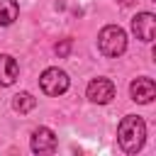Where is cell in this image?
<instances>
[{
  "label": "cell",
  "instance_id": "3",
  "mask_svg": "<svg viewBox=\"0 0 156 156\" xmlns=\"http://www.w3.org/2000/svg\"><path fill=\"white\" fill-rule=\"evenodd\" d=\"M68 85H71V78H68V73L61 71L58 66H51V68H46V71L39 76V88H41L46 95H51V98L63 95V93L68 90Z\"/></svg>",
  "mask_w": 156,
  "mask_h": 156
},
{
  "label": "cell",
  "instance_id": "8",
  "mask_svg": "<svg viewBox=\"0 0 156 156\" xmlns=\"http://www.w3.org/2000/svg\"><path fill=\"white\" fill-rule=\"evenodd\" d=\"M20 76V66L10 54H0V88H10Z\"/></svg>",
  "mask_w": 156,
  "mask_h": 156
},
{
  "label": "cell",
  "instance_id": "5",
  "mask_svg": "<svg viewBox=\"0 0 156 156\" xmlns=\"http://www.w3.org/2000/svg\"><path fill=\"white\" fill-rule=\"evenodd\" d=\"M129 95H132L134 102L149 105V102L156 98V83H154L151 78H146V76H139V78H134V80L129 83Z\"/></svg>",
  "mask_w": 156,
  "mask_h": 156
},
{
  "label": "cell",
  "instance_id": "1",
  "mask_svg": "<svg viewBox=\"0 0 156 156\" xmlns=\"http://www.w3.org/2000/svg\"><path fill=\"white\" fill-rule=\"evenodd\" d=\"M117 141H119L122 151L136 154L144 146V141H146V124H144V119L136 117V115L122 117V122L117 124Z\"/></svg>",
  "mask_w": 156,
  "mask_h": 156
},
{
  "label": "cell",
  "instance_id": "4",
  "mask_svg": "<svg viewBox=\"0 0 156 156\" xmlns=\"http://www.w3.org/2000/svg\"><path fill=\"white\" fill-rule=\"evenodd\" d=\"M85 95H88V100L95 102V105H107V102H112V98H115V83H112L110 78H93V80L88 83Z\"/></svg>",
  "mask_w": 156,
  "mask_h": 156
},
{
  "label": "cell",
  "instance_id": "7",
  "mask_svg": "<svg viewBox=\"0 0 156 156\" xmlns=\"http://www.w3.org/2000/svg\"><path fill=\"white\" fill-rule=\"evenodd\" d=\"M132 32L141 41H154V34H156V15L154 12H139L132 20Z\"/></svg>",
  "mask_w": 156,
  "mask_h": 156
},
{
  "label": "cell",
  "instance_id": "9",
  "mask_svg": "<svg viewBox=\"0 0 156 156\" xmlns=\"http://www.w3.org/2000/svg\"><path fill=\"white\" fill-rule=\"evenodd\" d=\"M12 107H15V112L27 115V112H32V110L37 107V98H34L32 93L22 90V93H17V95L12 98Z\"/></svg>",
  "mask_w": 156,
  "mask_h": 156
},
{
  "label": "cell",
  "instance_id": "2",
  "mask_svg": "<svg viewBox=\"0 0 156 156\" xmlns=\"http://www.w3.org/2000/svg\"><path fill=\"white\" fill-rule=\"evenodd\" d=\"M98 49L107 58H117L127 51V32L117 24H107L98 34Z\"/></svg>",
  "mask_w": 156,
  "mask_h": 156
},
{
  "label": "cell",
  "instance_id": "10",
  "mask_svg": "<svg viewBox=\"0 0 156 156\" xmlns=\"http://www.w3.org/2000/svg\"><path fill=\"white\" fill-rule=\"evenodd\" d=\"M20 15V5L17 0H0V27H7L17 20Z\"/></svg>",
  "mask_w": 156,
  "mask_h": 156
},
{
  "label": "cell",
  "instance_id": "11",
  "mask_svg": "<svg viewBox=\"0 0 156 156\" xmlns=\"http://www.w3.org/2000/svg\"><path fill=\"white\" fill-rule=\"evenodd\" d=\"M54 51L63 58V56H68V51H71V39H61L56 46H54Z\"/></svg>",
  "mask_w": 156,
  "mask_h": 156
},
{
  "label": "cell",
  "instance_id": "6",
  "mask_svg": "<svg viewBox=\"0 0 156 156\" xmlns=\"http://www.w3.org/2000/svg\"><path fill=\"white\" fill-rule=\"evenodd\" d=\"M29 146L34 154H51L56 149V134L49 127H37L29 136Z\"/></svg>",
  "mask_w": 156,
  "mask_h": 156
},
{
  "label": "cell",
  "instance_id": "12",
  "mask_svg": "<svg viewBox=\"0 0 156 156\" xmlns=\"http://www.w3.org/2000/svg\"><path fill=\"white\" fill-rule=\"evenodd\" d=\"M117 2H119V5H122V7H132V5H134V2H136V0H117Z\"/></svg>",
  "mask_w": 156,
  "mask_h": 156
}]
</instances>
